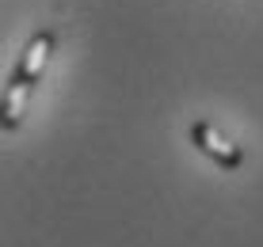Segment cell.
<instances>
[{"label": "cell", "mask_w": 263, "mask_h": 247, "mask_svg": "<svg viewBox=\"0 0 263 247\" xmlns=\"http://www.w3.org/2000/svg\"><path fill=\"white\" fill-rule=\"evenodd\" d=\"M50 50H53V34H50V31H39L31 42H27L23 61H20V69H15V76H23L27 84H31V80H39L42 69H46V61H50Z\"/></svg>", "instance_id": "2"}, {"label": "cell", "mask_w": 263, "mask_h": 247, "mask_svg": "<svg viewBox=\"0 0 263 247\" xmlns=\"http://www.w3.org/2000/svg\"><path fill=\"white\" fill-rule=\"evenodd\" d=\"M191 141H195L210 160L221 163V168H240V160H244L240 145H233L229 137H225L221 130H214L210 122H195V126H191Z\"/></svg>", "instance_id": "1"}, {"label": "cell", "mask_w": 263, "mask_h": 247, "mask_svg": "<svg viewBox=\"0 0 263 247\" xmlns=\"http://www.w3.org/2000/svg\"><path fill=\"white\" fill-rule=\"evenodd\" d=\"M27 95H31V84H27L23 76H12V88L4 91V130H15V126L23 122Z\"/></svg>", "instance_id": "3"}]
</instances>
